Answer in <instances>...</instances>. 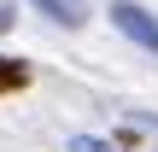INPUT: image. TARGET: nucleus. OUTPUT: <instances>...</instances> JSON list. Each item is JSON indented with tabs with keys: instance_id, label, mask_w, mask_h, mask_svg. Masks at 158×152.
<instances>
[{
	"instance_id": "1",
	"label": "nucleus",
	"mask_w": 158,
	"mask_h": 152,
	"mask_svg": "<svg viewBox=\"0 0 158 152\" xmlns=\"http://www.w3.org/2000/svg\"><path fill=\"white\" fill-rule=\"evenodd\" d=\"M111 23L135 41V47H147V53H158V18L147 12V6H135V0H111Z\"/></svg>"
},
{
	"instance_id": "2",
	"label": "nucleus",
	"mask_w": 158,
	"mask_h": 152,
	"mask_svg": "<svg viewBox=\"0 0 158 152\" xmlns=\"http://www.w3.org/2000/svg\"><path fill=\"white\" fill-rule=\"evenodd\" d=\"M35 6H41V18H53V23H64V29L88 23V0H35Z\"/></svg>"
},
{
	"instance_id": "3",
	"label": "nucleus",
	"mask_w": 158,
	"mask_h": 152,
	"mask_svg": "<svg viewBox=\"0 0 158 152\" xmlns=\"http://www.w3.org/2000/svg\"><path fill=\"white\" fill-rule=\"evenodd\" d=\"M18 88H29V64L0 53V94H18Z\"/></svg>"
},
{
	"instance_id": "4",
	"label": "nucleus",
	"mask_w": 158,
	"mask_h": 152,
	"mask_svg": "<svg viewBox=\"0 0 158 152\" xmlns=\"http://www.w3.org/2000/svg\"><path fill=\"white\" fill-rule=\"evenodd\" d=\"M64 152H117V146H111V141H94V135H76Z\"/></svg>"
},
{
	"instance_id": "5",
	"label": "nucleus",
	"mask_w": 158,
	"mask_h": 152,
	"mask_svg": "<svg viewBox=\"0 0 158 152\" xmlns=\"http://www.w3.org/2000/svg\"><path fill=\"white\" fill-rule=\"evenodd\" d=\"M12 23H18V0H0V35H6Z\"/></svg>"
}]
</instances>
